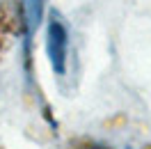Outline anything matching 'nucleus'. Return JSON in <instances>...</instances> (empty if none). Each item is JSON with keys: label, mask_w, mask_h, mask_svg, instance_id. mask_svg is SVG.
<instances>
[{"label": "nucleus", "mask_w": 151, "mask_h": 149, "mask_svg": "<svg viewBox=\"0 0 151 149\" xmlns=\"http://www.w3.org/2000/svg\"><path fill=\"white\" fill-rule=\"evenodd\" d=\"M46 55H48V62L53 67L55 76H64L66 74V60H69V32H66V25L62 23V19L57 14H53L50 21H48Z\"/></svg>", "instance_id": "obj_1"}, {"label": "nucleus", "mask_w": 151, "mask_h": 149, "mask_svg": "<svg viewBox=\"0 0 151 149\" xmlns=\"http://www.w3.org/2000/svg\"><path fill=\"white\" fill-rule=\"evenodd\" d=\"M41 16H44V0H21V28H23V46L28 55L32 51V39L41 23Z\"/></svg>", "instance_id": "obj_2"}, {"label": "nucleus", "mask_w": 151, "mask_h": 149, "mask_svg": "<svg viewBox=\"0 0 151 149\" xmlns=\"http://www.w3.org/2000/svg\"><path fill=\"white\" fill-rule=\"evenodd\" d=\"M83 149H112L110 145H103V142H85Z\"/></svg>", "instance_id": "obj_3"}]
</instances>
